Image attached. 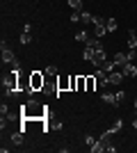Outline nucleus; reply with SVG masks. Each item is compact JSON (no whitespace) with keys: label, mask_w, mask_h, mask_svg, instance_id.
Instances as JSON below:
<instances>
[{"label":"nucleus","mask_w":137,"mask_h":153,"mask_svg":"<svg viewBox=\"0 0 137 153\" xmlns=\"http://www.w3.org/2000/svg\"><path fill=\"white\" fill-rule=\"evenodd\" d=\"M48 110H50L48 105H41V103L32 101V98H30L27 103H23V105H21L23 117H25V119H32V121H41V119L48 114Z\"/></svg>","instance_id":"nucleus-1"},{"label":"nucleus","mask_w":137,"mask_h":153,"mask_svg":"<svg viewBox=\"0 0 137 153\" xmlns=\"http://www.w3.org/2000/svg\"><path fill=\"white\" fill-rule=\"evenodd\" d=\"M44 85H46V73L30 71V87H32V91H44Z\"/></svg>","instance_id":"nucleus-2"},{"label":"nucleus","mask_w":137,"mask_h":153,"mask_svg":"<svg viewBox=\"0 0 137 153\" xmlns=\"http://www.w3.org/2000/svg\"><path fill=\"white\" fill-rule=\"evenodd\" d=\"M2 64L21 66V64H19V59H16V55H14V51L9 48V44H7V41H2Z\"/></svg>","instance_id":"nucleus-3"},{"label":"nucleus","mask_w":137,"mask_h":153,"mask_svg":"<svg viewBox=\"0 0 137 153\" xmlns=\"http://www.w3.org/2000/svg\"><path fill=\"white\" fill-rule=\"evenodd\" d=\"M94 76H96L98 87H101V89H107V87H110V73H107V71L96 69V71H94Z\"/></svg>","instance_id":"nucleus-4"},{"label":"nucleus","mask_w":137,"mask_h":153,"mask_svg":"<svg viewBox=\"0 0 137 153\" xmlns=\"http://www.w3.org/2000/svg\"><path fill=\"white\" fill-rule=\"evenodd\" d=\"M19 89H21V91H27V94H34L32 87H30V73H27V76L19 73Z\"/></svg>","instance_id":"nucleus-5"},{"label":"nucleus","mask_w":137,"mask_h":153,"mask_svg":"<svg viewBox=\"0 0 137 153\" xmlns=\"http://www.w3.org/2000/svg\"><path fill=\"white\" fill-rule=\"evenodd\" d=\"M94 30H96V37H105V32H107V27H105V19L94 16Z\"/></svg>","instance_id":"nucleus-6"},{"label":"nucleus","mask_w":137,"mask_h":153,"mask_svg":"<svg viewBox=\"0 0 137 153\" xmlns=\"http://www.w3.org/2000/svg\"><path fill=\"white\" fill-rule=\"evenodd\" d=\"M57 91H71V76H57Z\"/></svg>","instance_id":"nucleus-7"},{"label":"nucleus","mask_w":137,"mask_h":153,"mask_svg":"<svg viewBox=\"0 0 137 153\" xmlns=\"http://www.w3.org/2000/svg\"><path fill=\"white\" fill-rule=\"evenodd\" d=\"M107 62V55H105V48H101V51H96V55H94V59H91V64L96 66V69H101L103 64Z\"/></svg>","instance_id":"nucleus-8"},{"label":"nucleus","mask_w":137,"mask_h":153,"mask_svg":"<svg viewBox=\"0 0 137 153\" xmlns=\"http://www.w3.org/2000/svg\"><path fill=\"white\" fill-rule=\"evenodd\" d=\"M121 73H124V76H128V78H135L137 76V66L133 62H126L124 66H121Z\"/></svg>","instance_id":"nucleus-9"},{"label":"nucleus","mask_w":137,"mask_h":153,"mask_svg":"<svg viewBox=\"0 0 137 153\" xmlns=\"http://www.w3.org/2000/svg\"><path fill=\"white\" fill-rule=\"evenodd\" d=\"M23 142H25V130H16V133H12V144H16V146H21V144H23Z\"/></svg>","instance_id":"nucleus-10"},{"label":"nucleus","mask_w":137,"mask_h":153,"mask_svg":"<svg viewBox=\"0 0 137 153\" xmlns=\"http://www.w3.org/2000/svg\"><path fill=\"white\" fill-rule=\"evenodd\" d=\"M112 135H114V133H112L110 128H107V130H105V133L101 135V137H98V142H101L103 146H110V144H112Z\"/></svg>","instance_id":"nucleus-11"},{"label":"nucleus","mask_w":137,"mask_h":153,"mask_svg":"<svg viewBox=\"0 0 137 153\" xmlns=\"http://www.w3.org/2000/svg\"><path fill=\"white\" fill-rule=\"evenodd\" d=\"M112 62H114V66H124V64L128 62V53H117Z\"/></svg>","instance_id":"nucleus-12"},{"label":"nucleus","mask_w":137,"mask_h":153,"mask_svg":"<svg viewBox=\"0 0 137 153\" xmlns=\"http://www.w3.org/2000/svg\"><path fill=\"white\" fill-rule=\"evenodd\" d=\"M121 80H124V73H117V71H110V85H121Z\"/></svg>","instance_id":"nucleus-13"},{"label":"nucleus","mask_w":137,"mask_h":153,"mask_svg":"<svg viewBox=\"0 0 137 153\" xmlns=\"http://www.w3.org/2000/svg\"><path fill=\"white\" fill-rule=\"evenodd\" d=\"M96 85H98V80H96V76L91 73V76H87V89L85 91H94L96 89Z\"/></svg>","instance_id":"nucleus-14"},{"label":"nucleus","mask_w":137,"mask_h":153,"mask_svg":"<svg viewBox=\"0 0 137 153\" xmlns=\"http://www.w3.org/2000/svg\"><path fill=\"white\" fill-rule=\"evenodd\" d=\"M94 55H96V48H91V46H85V51H82V57H85L87 62H91V59H94Z\"/></svg>","instance_id":"nucleus-15"},{"label":"nucleus","mask_w":137,"mask_h":153,"mask_svg":"<svg viewBox=\"0 0 137 153\" xmlns=\"http://www.w3.org/2000/svg\"><path fill=\"white\" fill-rule=\"evenodd\" d=\"M128 48H135V51H137V32L135 30L128 32Z\"/></svg>","instance_id":"nucleus-16"},{"label":"nucleus","mask_w":137,"mask_h":153,"mask_svg":"<svg viewBox=\"0 0 137 153\" xmlns=\"http://www.w3.org/2000/svg\"><path fill=\"white\" fill-rule=\"evenodd\" d=\"M101 98H103V103H110V105H117V94H110V91H105V94L101 96Z\"/></svg>","instance_id":"nucleus-17"},{"label":"nucleus","mask_w":137,"mask_h":153,"mask_svg":"<svg viewBox=\"0 0 137 153\" xmlns=\"http://www.w3.org/2000/svg\"><path fill=\"white\" fill-rule=\"evenodd\" d=\"M80 23H85V25H87V23H94V16L82 9V12H80Z\"/></svg>","instance_id":"nucleus-18"},{"label":"nucleus","mask_w":137,"mask_h":153,"mask_svg":"<svg viewBox=\"0 0 137 153\" xmlns=\"http://www.w3.org/2000/svg\"><path fill=\"white\" fill-rule=\"evenodd\" d=\"M87 89V76H78V87L76 91H85Z\"/></svg>","instance_id":"nucleus-19"},{"label":"nucleus","mask_w":137,"mask_h":153,"mask_svg":"<svg viewBox=\"0 0 137 153\" xmlns=\"http://www.w3.org/2000/svg\"><path fill=\"white\" fill-rule=\"evenodd\" d=\"M105 27H107V32H117V21L114 19H105Z\"/></svg>","instance_id":"nucleus-20"},{"label":"nucleus","mask_w":137,"mask_h":153,"mask_svg":"<svg viewBox=\"0 0 137 153\" xmlns=\"http://www.w3.org/2000/svg\"><path fill=\"white\" fill-rule=\"evenodd\" d=\"M69 5L73 7V12H82V0H69Z\"/></svg>","instance_id":"nucleus-21"},{"label":"nucleus","mask_w":137,"mask_h":153,"mask_svg":"<svg viewBox=\"0 0 137 153\" xmlns=\"http://www.w3.org/2000/svg\"><path fill=\"white\" fill-rule=\"evenodd\" d=\"M121 128H124V119H117V121L112 123V128H110V130H112V133H119Z\"/></svg>","instance_id":"nucleus-22"},{"label":"nucleus","mask_w":137,"mask_h":153,"mask_svg":"<svg viewBox=\"0 0 137 153\" xmlns=\"http://www.w3.org/2000/svg\"><path fill=\"white\" fill-rule=\"evenodd\" d=\"M89 151H91V153H101V151H105V146L96 140V144H94V146H89Z\"/></svg>","instance_id":"nucleus-23"},{"label":"nucleus","mask_w":137,"mask_h":153,"mask_svg":"<svg viewBox=\"0 0 137 153\" xmlns=\"http://www.w3.org/2000/svg\"><path fill=\"white\" fill-rule=\"evenodd\" d=\"M19 41H21V44H23V46H27V44H30V41H32V37H30V32H23Z\"/></svg>","instance_id":"nucleus-24"},{"label":"nucleus","mask_w":137,"mask_h":153,"mask_svg":"<svg viewBox=\"0 0 137 153\" xmlns=\"http://www.w3.org/2000/svg\"><path fill=\"white\" fill-rule=\"evenodd\" d=\"M87 39H89V37H87V32H82V30H80L78 34H76V41H80V44H85Z\"/></svg>","instance_id":"nucleus-25"},{"label":"nucleus","mask_w":137,"mask_h":153,"mask_svg":"<svg viewBox=\"0 0 137 153\" xmlns=\"http://www.w3.org/2000/svg\"><path fill=\"white\" fill-rule=\"evenodd\" d=\"M101 69H103V71H107V73H110V71H114V69H117V66H114V62H110V59H107V62H105L103 66H101Z\"/></svg>","instance_id":"nucleus-26"},{"label":"nucleus","mask_w":137,"mask_h":153,"mask_svg":"<svg viewBox=\"0 0 137 153\" xmlns=\"http://www.w3.org/2000/svg\"><path fill=\"white\" fill-rule=\"evenodd\" d=\"M46 76H57V66H55V64L46 66Z\"/></svg>","instance_id":"nucleus-27"},{"label":"nucleus","mask_w":137,"mask_h":153,"mask_svg":"<svg viewBox=\"0 0 137 153\" xmlns=\"http://www.w3.org/2000/svg\"><path fill=\"white\" fill-rule=\"evenodd\" d=\"M85 144H87V146H94V144H96V137H94V135H87V137H85Z\"/></svg>","instance_id":"nucleus-28"},{"label":"nucleus","mask_w":137,"mask_h":153,"mask_svg":"<svg viewBox=\"0 0 137 153\" xmlns=\"http://www.w3.org/2000/svg\"><path fill=\"white\" fill-rule=\"evenodd\" d=\"M124 101H126V91H117V105H121Z\"/></svg>","instance_id":"nucleus-29"},{"label":"nucleus","mask_w":137,"mask_h":153,"mask_svg":"<svg viewBox=\"0 0 137 153\" xmlns=\"http://www.w3.org/2000/svg\"><path fill=\"white\" fill-rule=\"evenodd\" d=\"M76 87H78V76H71V91H76Z\"/></svg>","instance_id":"nucleus-30"},{"label":"nucleus","mask_w":137,"mask_h":153,"mask_svg":"<svg viewBox=\"0 0 137 153\" xmlns=\"http://www.w3.org/2000/svg\"><path fill=\"white\" fill-rule=\"evenodd\" d=\"M71 21H73V23H78V21H80V12H73L71 14Z\"/></svg>","instance_id":"nucleus-31"},{"label":"nucleus","mask_w":137,"mask_h":153,"mask_svg":"<svg viewBox=\"0 0 137 153\" xmlns=\"http://www.w3.org/2000/svg\"><path fill=\"white\" fill-rule=\"evenodd\" d=\"M105 151H107V153H117V146H114V144H110V146H105Z\"/></svg>","instance_id":"nucleus-32"},{"label":"nucleus","mask_w":137,"mask_h":153,"mask_svg":"<svg viewBox=\"0 0 137 153\" xmlns=\"http://www.w3.org/2000/svg\"><path fill=\"white\" fill-rule=\"evenodd\" d=\"M133 128H135V130H137V117H135V119H133Z\"/></svg>","instance_id":"nucleus-33"},{"label":"nucleus","mask_w":137,"mask_h":153,"mask_svg":"<svg viewBox=\"0 0 137 153\" xmlns=\"http://www.w3.org/2000/svg\"><path fill=\"white\" fill-rule=\"evenodd\" d=\"M135 112H137V110H135Z\"/></svg>","instance_id":"nucleus-34"}]
</instances>
